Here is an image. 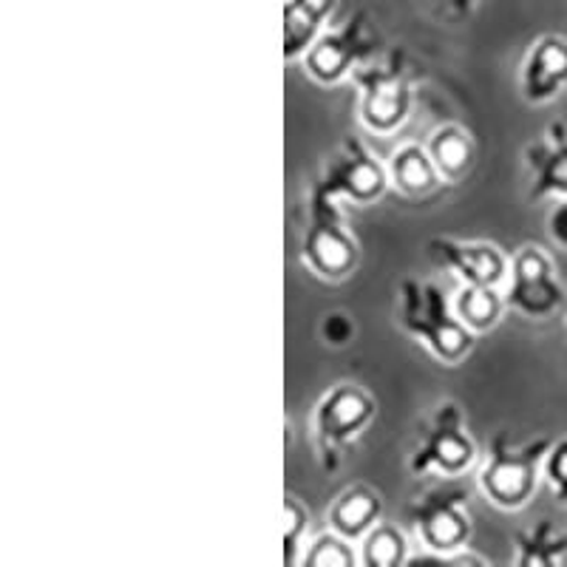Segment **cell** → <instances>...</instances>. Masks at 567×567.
I'll use <instances>...</instances> for the list:
<instances>
[{
  "label": "cell",
  "mask_w": 567,
  "mask_h": 567,
  "mask_svg": "<svg viewBox=\"0 0 567 567\" xmlns=\"http://www.w3.org/2000/svg\"><path fill=\"white\" fill-rule=\"evenodd\" d=\"M412 561L409 542L403 530L394 525H374L361 539V565L363 567H403Z\"/></svg>",
  "instance_id": "20"
},
{
  "label": "cell",
  "mask_w": 567,
  "mask_h": 567,
  "mask_svg": "<svg viewBox=\"0 0 567 567\" xmlns=\"http://www.w3.org/2000/svg\"><path fill=\"white\" fill-rule=\"evenodd\" d=\"M412 523L420 545L429 554H457L471 539V519L465 494L437 491L412 505Z\"/></svg>",
  "instance_id": "6"
},
{
  "label": "cell",
  "mask_w": 567,
  "mask_h": 567,
  "mask_svg": "<svg viewBox=\"0 0 567 567\" xmlns=\"http://www.w3.org/2000/svg\"><path fill=\"white\" fill-rule=\"evenodd\" d=\"M523 97L528 103H550L567 89V40L559 34H545L530 45L523 63Z\"/></svg>",
  "instance_id": "12"
},
{
  "label": "cell",
  "mask_w": 567,
  "mask_h": 567,
  "mask_svg": "<svg viewBox=\"0 0 567 567\" xmlns=\"http://www.w3.org/2000/svg\"><path fill=\"white\" fill-rule=\"evenodd\" d=\"M338 0H287L284 3V60H298L323 34Z\"/></svg>",
  "instance_id": "14"
},
{
  "label": "cell",
  "mask_w": 567,
  "mask_h": 567,
  "mask_svg": "<svg viewBox=\"0 0 567 567\" xmlns=\"http://www.w3.org/2000/svg\"><path fill=\"white\" fill-rule=\"evenodd\" d=\"M429 154H432L434 165H437L440 176L445 182H460L471 168H474V159H477V148H474V140L465 128L460 125H443L432 134L429 140Z\"/></svg>",
  "instance_id": "17"
},
{
  "label": "cell",
  "mask_w": 567,
  "mask_h": 567,
  "mask_svg": "<svg viewBox=\"0 0 567 567\" xmlns=\"http://www.w3.org/2000/svg\"><path fill=\"white\" fill-rule=\"evenodd\" d=\"M429 3H432L440 14H445V18L452 20L468 18V14L474 12V7H477V0H429Z\"/></svg>",
  "instance_id": "25"
},
{
  "label": "cell",
  "mask_w": 567,
  "mask_h": 567,
  "mask_svg": "<svg viewBox=\"0 0 567 567\" xmlns=\"http://www.w3.org/2000/svg\"><path fill=\"white\" fill-rule=\"evenodd\" d=\"M516 565L519 567H550L567 561V534L556 530L548 519H542L516 539Z\"/></svg>",
  "instance_id": "19"
},
{
  "label": "cell",
  "mask_w": 567,
  "mask_h": 567,
  "mask_svg": "<svg viewBox=\"0 0 567 567\" xmlns=\"http://www.w3.org/2000/svg\"><path fill=\"white\" fill-rule=\"evenodd\" d=\"M505 307L503 292H496V287H474V284H465L463 290L457 292V301H454V312L460 316V321L477 336V332H488L499 323Z\"/></svg>",
  "instance_id": "18"
},
{
  "label": "cell",
  "mask_w": 567,
  "mask_h": 567,
  "mask_svg": "<svg viewBox=\"0 0 567 567\" xmlns=\"http://www.w3.org/2000/svg\"><path fill=\"white\" fill-rule=\"evenodd\" d=\"M361 561V554H354L347 536L329 530L321 534L310 548H303V567H354Z\"/></svg>",
  "instance_id": "21"
},
{
  "label": "cell",
  "mask_w": 567,
  "mask_h": 567,
  "mask_svg": "<svg viewBox=\"0 0 567 567\" xmlns=\"http://www.w3.org/2000/svg\"><path fill=\"white\" fill-rule=\"evenodd\" d=\"M372 417L374 400L361 386L341 383L323 394L316 409V437L323 457L352 443L372 423Z\"/></svg>",
  "instance_id": "8"
},
{
  "label": "cell",
  "mask_w": 567,
  "mask_h": 567,
  "mask_svg": "<svg viewBox=\"0 0 567 567\" xmlns=\"http://www.w3.org/2000/svg\"><path fill=\"white\" fill-rule=\"evenodd\" d=\"M505 307L534 321L556 316L565 307L561 287L550 256L542 247H523L511 258V272L505 281Z\"/></svg>",
  "instance_id": "4"
},
{
  "label": "cell",
  "mask_w": 567,
  "mask_h": 567,
  "mask_svg": "<svg viewBox=\"0 0 567 567\" xmlns=\"http://www.w3.org/2000/svg\"><path fill=\"white\" fill-rule=\"evenodd\" d=\"M400 327L423 341L443 363H460L474 349V332L449 307L443 290L432 281L406 278L400 284Z\"/></svg>",
  "instance_id": "1"
},
{
  "label": "cell",
  "mask_w": 567,
  "mask_h": 567,
  "mask_svg": "<svg viewBox=\"0 0 567 567\" xmlns=\"http://www.w3.org/2000/svg\"><path fill=\"white\" fill-rule=\"evenodd\" d=\"M530 199H567V125L550 123L545 140L525 151Z\"/></svg>",
  "instance_id": "13"
},
{
  "label": "cell",
  "mask_w": 567,
  "mask_h": 567,
  "mask_svg": "<svg viewBox=\"0 0 567 567\" xmlns=\"http://www.w3.org/2000/svg\"><path fill=\"white\" fill-rule=\"evenodd\" d=\"M550 449V440L542 437L536 443L511 449L503 437H496L491 454L480 468V488L496 508L519 511L530 503L539 483L542 463Z\"/></svg>",
  "instance_id": "2"
},
{
  "label": "cell",
  "mask_w": 567,
  "mask_h": 567,
  "mask_svg": "<svg viewBox=\"0 0 567 567\" xmlns=\"http://www.w3.org/2000/svg\"><path fill=\"white\" fill-rule=\"evenodd\" d=\"M477 460V445L468 437L463 429V417H460L454 403L440 406L434 414L432 425L425 429L420 437L417 449H414L412 460H409V471L412 474H443V477L454 480L474 465Z\"/></svg>",
  "instance_id": "5"
},
{
  "label": "cell",
  "mask_w": 567,
  "mask_h": 567,
  "mask_svg": "<svg viewBox=\"0 0 567 567\" xmlns=\"http://www.w3.org/2000/svg\"><path fill=\"white\" fill-rule=\"evenodd\" d=\"M548 236L556 247L567 250V199H556L548 213Z\"/></svg>",
  "instance_id": "24"
},
{
  "label": "cell",
  "mask_w": 567,
  "mask_h": 567,
  "mask_svg": "<svg viewBox=\"0 0 567 567\" xmlns=\"http://www.w3.org/2000/svg\"><path fill=\"white\" fill-rule=\"evenodd\" d=\"M303 265L327 281H341L358 265V241L343 227L336 194L323 182H318L312 194L310 227L303 236Z\"/></svg>",
  "instance_id": "3"
},
{
  "label": "cell",
  "mask_w": 567,
  "mask_h": 567,
  "mask_svg": "<svg viewBox=\"0 0 567 567\" xmlns=\"http://www.w3.org/2000/svg\"><path fill=\"white\" fill-rule=\"evenodd\" d=\"M389 179L398 187L400 194L409 199H423V196L434 194L443 182L437 165H434L432 154L423 145L406 142L389 159Z\"/></svg>",
  "instance_id": "16"
},
{
  "label": "cell",
  "mask_w": 567,
  "mask_h": 567,
  "mask_svg": "<svg viewBox=\"0 0 567 567\" xmlns=\"http://www.w3.org/2000/svg\"><path fill=\"white\" fill-rule=\"evenodd\" d=\"M303 536H307V511L296 496L284 503V565H301Z\"/></svg>",
  "instance_id": "22"
},
{
  "label": "cell",
  "mask_w": 567,
  "mask_h": 567,
  "mask_svg": "<svg viewBox=\"0 0 567 567\" xmlns=\"http://www.w3.org/2000/svg\"><path fill=\"white\" fill-rule=\"evenodd\" d=\"M374 49L372 34L367 32V18L354 14L341 29L323 32L303 54V69L316 83L336 85L352 74L354 63Z\"/></svg>",
  "instance_id": "7"
},
{
  "label": "cell",
  "mask_w": 567,
  "mask_h": 567,
  "mask_svg": "<svg viewBox=\"0 0 567 567\" xmlns=\"http://www.w3.org/2000/svg\"><path fill=\"white\" fill-rule=\"evenodd\" d=\"M323 185L336 196H347L354 205H372L386 194V187L392 185L389 171L383 168L381 162L372 159L358 142H349L343 156H338L329 165Z\"/></svg>",
  "instance_id": "11"
},
{
  "label": "cell",
  "mask_w": 567,
  "mask_h": 567,
  "mask_svg": "<svg viewBox=\"0 0 567 567\" xmlns=\"http://www.w3.org/2000/svg\"><path fill=\"white\" fill-rule=\"evenodd\" d=\"M542 477L554 491V496L561 505H567V437L550 443L545 463H542Z\"/></svg>",
  "instance_id": "23"
},
{
  "label": "cell",
  "mask_w": 567,
  "mask_h": 567,
  "mask_svg": "<svg viewBox=\"0 0 567 567\" xmlns=\"http://www.w3.org/2000/svg\"><path fill=\"white\" fill-rule=\"evenodd\" d=\"M429 256L440 267L452 270L463 284L499 287V284L508 281V258L494 245H463V241L454 239H432L429 241Z\"/></svg>",
  "instance_id": "10"
},
{
  "label": "cell",
  "mask_w": 567,
  "mask_h": 567,
  "mask_svg": "<svg viewBox=\"0 0 567 567\" xmlns=\"http://www.w3.org/2000/svg\"><path fill=\"white\" fill-rule=\"evenodd\" d=\"M381 511L383 503L378 491H372L369 485H352V488L341 491L329 508V528L347 536L349 542L363 539L378 525Z\"/></svg>",
  "instance_id": "15"
},
{
  "label": "cell",
  "mask_w": 567,
  "mask_h": 567,
  "mask_svg": "<svg viewBox=\"0 0 567 567\" xmlns=\"http://www.w3.org/2000/svg\"><path fill=\"white\" fill-rule=\"evenodd\" d=\"M354 83L361 85V120L372 134H392L406 123L412 109V85L398 69H361L354 71Z\"/></svg>",
  "instance_id": "9"
}]
</instances>
